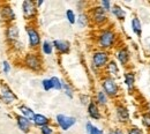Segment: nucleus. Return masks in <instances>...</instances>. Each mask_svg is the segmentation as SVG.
I'll use <instances>...</instances> for the list:
<instances>
[{
	"label": "nucleus",
	"mask_w": 150,
	"mask_h": 134,
	"mask_svg": "<svg viewBox=\"0 0 150 134\" xmlns=\"http://www.w3.org/2000/svg\"><path fill=\"white\" fill-rule=\"evenodd\" d=\"M94 43L96 49L113 52L120 44V35L113 26H108L100 29H97L94 34Z\"/></svg>",
	"instance_id": "f257e3e1"
},
{
	"label": "nucleus",
	"mask_w": 150,
	"mask_h": 134,
	"mask_svg": "<svg viewBox=\"0 0 150 134\" xmlns=\"http://www.w3.org/2000/svg\"><path fill=\"white\" fill-rule=\"evenodd\" d=\"M90 62H89V68L90 72L94 74L95 77H100L105 69V67L108 66L109 61L112 59V52L109 51H104V50H99L96 49L91 51L90 53Z\"/></svg>",
	"instance_id": "f03ea898"
},
{
	"label": "nucleus",
	"mask_w": 150,
	"mask_h": 134,
	"mask_svg": "<svg viewBox=\"0 0 150 134\" xmlns=\"http://www.w3.org/2000/svg\"><path fill=\"white\" fill-rule=\"evenodd\" d=\"M21 65L27 71L39 74L44 71V59L43 56L39 53V51H27L21 58Z\"/></svg>",
	"instance_id": "7ed1b4c3"
},
{
	"label": "nucleus",
	"mask_w": 150,
	"mask_h": 134,
	"mask_svg": "<svg viewBox=\"0 0 150 134\" xmlns=\"http://www.w3.org/2000/svg\"><path fill=\"white\" fill-rule=\"evenodd\" d=\"M98 83H99V89H102L111 101H119L120 97L122 96V88L121 84L119 83V80L103 74L99 77Z\"/></svg>",
	"instance_id": "20e7f679"
},
{
	"label": "nucleus",
	"mask_w": 150,
	"mask_h": 134,
	"mask_svg": "<svg viewBox=\"0 0 150 134\" xmlns=\"http://www.w3.org/2000/svg\"><path fill=\"white\" fill-rule=\"evenodd\" d=\"M89 18H90V22L91 26L95 27L96 29H100L104 27L110 26V14H108L97 2L89 5V8L87 11Z\"/></svg>",
	"instance_id": "39448f33"
},
{
	"label": "nucleus",
	"mask_w": 150,
	"mask_h": 134,
	"mask_svg": "<svg viewBox=\"0 0 150 134\" xmlns=\"http://www.w3.org/2000/svg\"><path fill=\"white\" fill-rule=\"evenodd\" d=\"M27 46L29 51H38L43 42V36L36 23H27L24 26Z\"/></svg>",
	"instance_id": "423d86ee"
},
{
	"label": "nucleus",
	"mask_w": 150,
	"mask_h": 134,
	"mask_svg": "<svg viewBox=\"0 0 150 134\" xmlns=\"http://www.w3.org/2000/svg\"><path fill=\"white\" fill-rule=\"evenodd\" d=\"M113 116H114V120L118 124V126L127 127L132 124L131 110L120 99L113 103Z\"/></svg>",
	"instance_id": "0eeeda50"
},
{
	"label": "nucleus",
	"mask_w": 150,
	"mask_h": 134,
	"mask_svg": "<svg viewBox=\"0 0 150 134\" xmlns=\"http://www.w3.org/2000/svg\"><path fill=\"white\" fill-rule=\"evenodd\" d=\"M112 58L125 71V69H128L129 66H131L133 52H132L131 48L127 44H120L112 52Z\"/></svg>",
	"instance_id": "6e6552de"
},
{
	"label": "nucleus",
	"mask_w": 150,
	"mask_h": 134,
	"mask_svg": "<svg viewBox=\"0 0 150 134\" xmlns=\"http://www.w3.org/2000/svg\"><path fill=\"white\" fill-rule=\"evenodd\" d=\"M18 102L19 97L12 89V87L5 81H0V104H4L6 106H13L18 104Z\"/></svg>",
	"instance_id": "1a4fd4ad"
},
{
	"label": "nucleus",
	"mask_w": 150,
	"mask_h": 134,
	"mask_svg": "<svg viewBox=\"0 0 150 134\" xmlns=\"http://www.w3.org/2000/svg\"><path fill=\"white\" fill-rule=\"evenodd\" d=\"M53 125L58 128L59 132H68L77 124V118L75 116L57 113L54 119L52 120Z\"/></svg>",
	"instance_id": "9d476101"
},
{
	"label": "nucleus",
	"mask_w": 150,
	"mask_h": 134,
	"mask_svg": "<svg viewBox=\"0 0 150 134\" xmlns=\"http://www.w3.org/2000/svg\"><path fill=\"white\" fill-rule=\"evenodd\" d=\"M22 18L27 23H36L39 14V9L36 7L34 0H24L21 4Z\"/></svg>",
	"instance_id": "9b49d317"
},
{
	"label": "nucleus",
	"mask_w": 150,
	"mask_h": 134,
	"mask_svg": "<svg viewBox=\"0 0 150 134\" xmlns=\"http://www.w3.org/2000/svg\"><path fill=\"white\" fill-rule=\"evenodd\" d=\"M16 20L18 14L14 6L8 1L0 2V22L4 26H8L12 23H16Z\"/></svg>",
	"instance_id": "f8f14e48"
},
{
	"label": "nucleus",
	"mask_w": 150,
	"mask_h": 134,
	"mask_svg": "<svg viewBox=\"0 0 150 134\" xmlns=\"http://www.w3.org/2000/svg\"><path fill=\"white\" fill-rule=\"evenodd\" d=\"M4 36L8 46H12L14 43L21 39V29L18 23H12L4 27Z\"/></svg>",
	"instance_id": "ddd939ff"
},
{
	"label": "nucleus",
	"mask_w": 150,
	"mask_h": 134,
	"mask_svg": "<svg viewBox=\"0 0 150 134\" xmlns=\"http://www.w3.org/2000/svg\"><path fill=\"white\" fill-rule=\"evenodd\" d=\"M121 79H122V84L126 91L128 94H134L136 89V73L131 68L125 69L121 74Z\"/></svg>",
	"instance_id": "4468645a"
},
{
	"label": "nucleus",
	"mask_w": 150,
	"mask_h": 134,
	"mask_svg": "<svg viewBox=\"0 0 150 134\" xmlns=\"http://www.w3.org/2000/svg\"><path fill=\"white\" fill-rule=\"evenodd\" d=\"M54 52L58 56H68L72 52V44L69 40L64 38H56L52 40Z\"/></svg>",
	"instance_id": "2eb2a0df"
},
{
	"label": "nucleus",
	"mask_w": 150,
	"mask_h": 134,
	"mask_svg": "<svg viewBox=\"0 0 150 134\" xmlns=\"http://www.w3.org/2000/svg\"><path fill=\"white\" fill-rule=\"evenodd\" d=\"M87 110V116L89 117V119L91 121H100L104 118V113H103V109H100L94 99H91L89 102V104L86 106Z\"/></svg>",
	"instance_id": "dca6fc26"
},
{
	"label": "nucleus",
	"mask_w": 150,
	"mask_h": 134,
	"mask_svg": "<svg viewBox=\"0 0 150 134\" xmlns=\"http://www.w3.org/2000/svg\"><path fill=\"white\" fill-rule=\"evenodd\" d=\"M14 120H15V125H16L18 130L22 134H29L31 132V130L34 128L33 121L30 119L23 117V116L19 115V113L14 115Z\"/></svg>",
	"instance_id": "f3484780"
},
{
	"label": "nucleus",
	"mask_w": 150,
	"mask_h": 134,
	"mask_svg": "<svg viewBox=\"0 0 150 134\" xmlns=\"http://www.w3.org/2000/svg\"><path fill=\"white\" fill-rule=\"evenodd\" d=\"M110 15H111L117 22H125L126 19H127V11H126V8H125L121 4L114 2L112 5Z\"/></svg>",
	"instance_id": "a211bd4d"
},
{
	"label": "nucleus",
	"mask_w": 150,
	"mask_h": 134,
	"mask_svg": "<svg viewBox=\"0 0 150 134\" xmlns=\"http://www.w3.org/2000/svg\"><path fill=\"white\" fill-rule=\"evenodd\" d=\"M103 73H104V75H108V77L117 79V80H119V77H121V74H122L121 67L119 66V64L113 58L109 61V64L105 67V69H104Z\"/></svg>",
	"instance_id": "6ab92c4d"
},
{
	"label": "nucleus",
	"mask_w": 150,
	"mask_h": 134,
	"mask_svg": "<svg viewBox=\"0 0 150 134\" xmlns=\"http://www.w3.org/2000/svg\"><path fill=\"white\" fill-rule=\"evenodd\" d=\"M93 99L96 102V104L100 108V109H108L111 104V99L108 97V95L102 90V89H97L95 90L94 96H93Z\"/></svg>",
	"instance_id": "aec40b11"
},
{
	"label": "nucleus",
	"mask_w": 150,
	"mask_h": 134,
	"mask_svg": "<svg viewBox=\"0 0 150 134\" xmlns=\"http://www.w3.org/2000/svg\"><path fill=\"white\" fill-rule=\"evenodd\" d=\"M31 121H33V126L38 128V130L42 128V127H44V126H47V125L52 124V119L50 117H47V116L44 115V113H38V112L35 113Z\"/></svg>",
	"instance_id": "412c9836"
},
{
	"label": "nucleus",
	"mask_w": 150,
	"mask_h": 134,
	"mask_svg": "<svg viewBox=\"0 0 150 134\" xmlns=\"http://www.w3.org/2000/svg\"><path fill=\"white\" fill-rule=\"evenodd\" d=\"M39 53L43 56V57H51L53 56L54 53V48H53V43L51 39H43L42 44H40V48H39Z\"/></svg>",
	"instance_id": "4be33fe9"
},
{
	"label": "nucleus",
	"mask_w": 150,
	"mask_h": 134,
	"mask_svg": "<svg viewBox=\"0 0 150 134\" xmlns=\"http://www.w3.org/2000/svg\"><path fill=\"white\" fill-rule=\"evenodd\" d=\"M75 26L80 29V30H84L87 28H89L91 26V22H90V18L88 15L87 12H81V13H77V18H76V23Z\"/></svg>",
	"instance_id": "5701e85b"
},
{
	"label": "nucleus",
	"mask_w": 150,
	"mask_h": 134,
	"mask_svg": "<svg viewBox=\"0 0 150 134\" xmlns=\"http://www.w3.org/2000/svg\"><path fill=\"white\" fill-rule=\"evenodd\" d=\"M131 30L132 33L137 37L141 38L142 37V33H143V27H142V22L141 19L137 15L132 16L131 19Z\"/></svg>",
	"instance_id": "b1692460"
},
{
	"label": "nucleus",
	"mask_w": 150,
	"mask_h": 134,
	"mask_svg": "<svg viewBox=\"0 0 150 134\" xmlns=\"http://www.w3.org/2000/svg\"><path fill=\"white\" fill-rule=\"evenodd\" d=\"M16 111H18L19 115L23 116V117H25V118H28L30 120H33L34 116L36 113L33 108H30L29 105H27L24 103H18L16 104Z\"/></svg>",
	"instance_id": "393cba45"
},
{
	"label": "nucleus",
	"mask_w": 150,
	"mask_h": 134,
	"mask_svg": "<svg viewBox=\"0 0 150 134\" xmlns=\"http://www.w3.org/2000/svg\"><path fill=\"white\" fill-rule=\"evenodd\" d=\"M84 133L86 134H105V130L91 120H87L84 123Z\"/></svg>",
	"instance_id": "a878e982"
},
{
	"label": "nucleus",
	"mask_w": 150,
	"mask_h": 134,
	"mask_svg": "<svg viewBox=\"0 0 150 134\" xmlns=\"http://www.w3.org/2000/svg\"><path fill=\"white\" fill-rule=\"evenodd\" d=\"M9 49H11V51L15 55V56H18V57H21L28 51V46H27V44L23 42V40H18L16 43H14L12 46H9Z\"/></svg>",
	"instance_id": "bb28decb"
},
{
	"label": "nucleus",
	"mask_w": 150,
	"mask_h": 134,
	"mask_svg": "<svg viewBox=\"0 0 150 134\" xmlns=\"http://www.w3.org/2000/svg\"><path fill=\"white\" fill-rule=\"evenodd\" d=\"M61 91H62V94L66 96L68 99H74L75 97L74 87H73V84L69 81H67L65 79H62V88H61Z\"/></svg>",
	"instance_id": "cd10ccee"
},
{
	"label": "nucleus",
	"mask_w": 150,
	"mask_h": 134,
	"mask_svg": "<svg viewBox=\"0 0 150 134\" xmlns=\"http://www.w3.org/2000/svg\"><path fill=\"white\" fill-rule=\"evenodd\" d=\"M76 18H77V13L75 12V9H73V8H67L65 11V19H66V21L71 26H75Z\"/></svg>",
	"instance_id": "c85d7f7f"
},
{
	"label": "nucleus",
	"mask_w": 150,
	"mask_h": 134,
	"mask_svg": "<svg viewBox=\"0 0 150 134\" xmlns=\"http://www.w3.org/2000/svg\"><path fill=\"white\" fill-rule=\"evenodd\" d=\"M140 121H141L142 128L146 130V132H149L150 133V112L149 111H144V112L141 115Z\"/></svg>",
	"instance_id": "c756f323"
},
{
	"label": "nucleus",
	"mask_w": 150,
	"mask_h": 134,
	"mask_svg": "<svg viewBox=\"0 0 150 134\" xmlns=\"http://www.w3.org/2000/svg\"><path fill=\"white\" fill-rule=\"evenodd\" d=\"M12 68H13V66H12V62L9 60L5 59L0 62V69H1V73L4 75H9L12 72Z\"/></svg>",
	"instance_id": "7c9ffc66"
},
{
	"label": "nucleus",
	"mask_w": 150,
	"mask_h": 134,
	"mask_svg": "<svg viewBox=\"0 0 150 134\" xmlns=\"http://www.w3.org/2000/svg\"><path fill=\"white\" fill-rule=\"evenodd\" d=\"M125 130H126V134H147V132L142 127H140L135 124H131Z\"/></svg>",
	"instance_id": "2f4dec72"
},
{
	"label": "nucleus",
	"mask_w": 150,
	"mask_h": 134,
	"mask_svg": "<svg viewBox=\"0 0 150 134\" xmlns=\"http://www.w3.org/2000/svg\"><path fill=\"white\" fill-rule=\"evenodd\" d=\"M51 80V83H52V89L56 90V91H61V88H62V79L57 75H52L50 77Z\"/></svg>",
	"instance_id": "473e14b6"
},
{
	"label": "nucleus",
	"mask_w": 150,
	"mask_h": 134,
	"mask_svg": "<svg viewBox=\"0 0 150 134\" xmlns=\"http://www.w3.org/2000/svg\"><path fill=\"white\" fill-rule=\"evenodd\" d=\"M38 131H39V134H60L58 128L53 125V123L47 125V126H44V127L39 128Z\"/></svg>",
	"instance_id": "72a5a7b5"
},
{
	"label": "nucleus",
	"mask_w": 150,
	"mask_h": 134,
	"mask_svg": "<svg viewBox=\"0 0 150 134\" xmlns=\"http://www.w3.org/2000/svg\"><path fill=\"white\" fill-rule=\"evenodd\" d=\"M40 88H42L43 91H45V93H49V91L53 90V89H52V83H51L50 77H44V79H42V81H40Z\"/></svg>",
	"instance_id": "f704fd0d"
},
{
	"label": "nucleus",
	"mask_w": 150,
	"mask_h": 134,
	"mask_svg": "<svg viewBox=\"0 0 150 134\" xmlns=\"http://www.w3.org/2000/svg\"><path fill=\"white\" fill-rule=\"evenodd\" d=\"M77 98H79L80 104L83 105V106H87V105L89 104V102L93 99L91 96L89 95V94H86V93H80V94L77 95Z\"/></svg>",
	"instance_id": "c9c22d12"
},
{
	"label": "nucleus",
	"mask_w": 150,
	"mask_h": 134,
	"mask_svg": "<svg viewBox=\"0 0 150 134\" xmlns=\"http://www.w3.org/2000/svg\"><path fill=\"white\" fill-rule=\"evenodd\" d=\"M75 7H76V9L79 11V13H81V12H87L88 8H89V4H88L87 1H83V0H77V1L75 2Z\"/></svg>",
	"instance_id": "e433bc0d"
},
{
	"label": "nucleus",
	"mask_w": 150,
	"mask_h": 134,
	"mask_svg": "<svg viewBox=\"0 0 150 134\" xmlns=\"http://www.w3.org/2000/svg\"><path fill=\"white\" fill-rule=\"evenodd\" d=\"M108 14H110V12H111V8H112V5L113 2H111L110 0H100V1H98L97 2Z\"/></svg>",
	"instance_id": "4c0bfd02"
},
{
	"label": "nucleus",
	"mask_w": 150,
	"mask_h": 134,
	"mask_svg": "<svg viewBox=\"0 0 150 134\" xmlns=\"http://www.w3.org/2000/svg\"><path fill=\"white\" fill-rule=\"evenodd\" d=\"M105 134H126V130H125L124 127L117 125V126L110 127V128L106 131V133Z\"/></svg>",
	"instance_id": "58836bf2"
},
{
	"label": "nucleus",
	"mask_w": 150,
	"mask_h": 134,
	"mask_svg": "<svg viewBox=\"0 0 150 134\" xmlns=\"http://www.w3.org/2000/svg\"><path fill=\"white\" fill-rule=\"evenodd\" d=\"M35 4H36V7H37L38 9H40V8H42V6L45 4V1H44V0H36V1H35Z\"/></svg>",
	"instance_id": "ea45409f"
},
{
	"label": "nucleus",
	"mask_w": 150,
	"mask_h": 134,
	"mask_svg": "<svg viewBox=\"0 0 150 134\" xmlns=\"http://www.w3.org/2000/svg\"><path fill=\"white\" fill-rule=\"evenodd\" d=\"M148 111H149V112H150V102H149V103H148Z\"/></svg>",
	"instance_id": "a19ab883"
},
{
	"label": "nucleus",
	"mask_w": 150,
	"mask_h": 134,
	"mask_svg": "<svg viewBox=\"0 0 150 134\" xmlns=\"http://www.w3.org/2000/svg\"><path fill=\"white\" fill-rule=\"evenodd\" d=\"M0 109H1V104H0Z\"/></svg>",
	"instance_id": "79ce46f5"
}]
</instances>
